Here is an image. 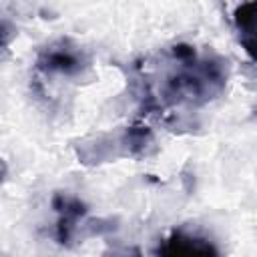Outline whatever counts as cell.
<instances>
[{
	"label": "cell",
	"mask_w": 257,
	"mask_h": 257,
	"mask_svg": "<svg viewBox=\"0 0 257 257\" xmlns=\"http://www.w3.org/2000/svg\"><path fill=\"white\" fill-rule=\"evenodd\" d=\"M149 66H135L139 78L141 112H165L167 108L203 106L217 98L227 84V60L211 50L177 44L159 52Z\"/></svg>",
	"instance_id": "obj_1"
},
{
	"label": "cell",
	"mask_w": 257,
	"mask_h": 257,
	"mask_svg": "<svg viewBox=\"0 0 257 257\" xmlns=\"http://www.w3.org/2000/svg\"><path fill=\"white\" fill-rule=\"evenodd\" d=\"M34 64L36 72L44 78H76L88 70L90 58L80 44L70 38H58L38 50Z\"/></svg>",
	"instance_id": "obj_2"
},
{
	"label": "cell",
	"mask_w": 257,
	"mask_h": 257,
	"mask_svg": "<svg viewBox=\"0 0 257 257\" xmlns=\"http://www.w3.org/2000/svg\"><path fill=\"white\" fill-rule=\"evenodd\" d=\"M157 257H221L213 241L185 229H173L155 249Z\"/></svg>",
	"instance_id": "obj_3"
},
{
	"label": "cell",
	"mask_w": 257,
	"mask_h": 257,
	"mask_svg": "<svg viewBox=\"0 0 257 257\" xmlns=\"http://www.w3.org/2000/svg\"><path fill=\"white\" fill-rule=\"evenodd\" d=\"M52 207L58 215V219H56V239L62 245H70L78 221L86 215V205L76 197L56 193L54 199H52Z\"/></svg>",
	"instance_id": "obj_4"
},
{
	"label": "cell",
	"mask_w": 257,
	"mask_h": 257,
	"mask_svg": "<svg viewBox=\"0 0 257 257\" xmlns=\"http://www.w3.org/2000/svg\"><path fill=\"white\" fill-rule=\"evenodd\" d=\"M233 26L237 40L247 52V56L257 62V0L243 2L233 12Z\"/></svg>",
	"instance_id": "obj_5"
},
{
	"label": "cell",
	"mask_w": 257,
	"mask_h": 257,
	"mask_svg": "<svg viewBox=\"0 0 257 257\" xmlns=\"http://www.w3.org/2000/svg\"><path fill=\"white\" fill-rule=\"evenodd\" d=\"M100 257H143V253L137 245H122V247L106 249Z\"/></svg>",
	"instance_id": "obj_6"
}]
</instances>
